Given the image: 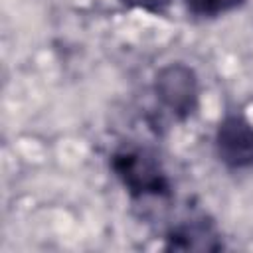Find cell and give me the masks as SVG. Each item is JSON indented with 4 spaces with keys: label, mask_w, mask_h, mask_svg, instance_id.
<instances>
[{
    "label": "cell",
    "mask_w": 253,
    "mask_h": 253,
    "mask_svg": "<svg viewBox=\"0 0 253 253\" xmlns=\"http://www.w3.org/2000/svg\"><path fill=\"white\" fill-rule=\"evenodd\" d=\"M154 91L158 99L176 115L186 119L198 105V81L194 71L184 63H170L156 75Z\"/></svg>",
    "instance_id": "7a4b0ae2"
},
{
    "label": "cell",
    "mask_w": 253,
    "mask_h": 253,
    "mask_svg": "<svg viewBox=\"0 0 253 253\" xmlns=\"http://www.w3.org/2000/svg\"><path fill=\"white\" fill-rule=\"evenodd\" d=\"M221 247L219 233L204 217L182 221L166 233V249L170 251H217Z\"/></svg>",
    "instance_id": "277c9868"
},
{
    "label": "cell",
    "mask_w": 253,
    "mask_h": 253,
    "mask_svg": "<svg viewBox=\"0 0 253 253\" xmlns=\"http://www.w3.org/2000/svg\"><path fill=\"white\" fill-rule=\"evenodd\" d=\"M111 168L134 198H162L170 194L168 176L164 174L160 162L146 150L121 148L113 154Z\"/></svg>",
    "instance_id": "6da1fadb"
},
{
    "label": "cell",
    "mask_w": 253,
    "mask_h": 253,
    "mask_svg": "<svg viewBox=\"0 0 253 253\" xmlns=\"http://www.w3.org/2000/svg\"><path fill=\"white\" fill-rule=\"evenodd\" d=\"M243 2L245 0H184L186 8L194 16H202V18L221 16L225 12H231V10L239 8Z\"/></svg>",
    "instance_id": "5b68a950"
},
{
    "label": "cell",
    "mask_w": 253,
    "mask_h": 253,
    "mask_svg": "<svg viewBox=\"0 0 253 253\" xmlns=\"http://www.w3.org/2000/svg\"><path fill=\"white\" fill-rule=\"evenodd\" d=\"M217 158L229 168L253 166V125L239 117H225L215 132Z\"/></svg>",
    "instance_id": "3957f363"
},
{
    "label": "cell",
    "mask_w": 253,
    "mask_h": 253,
    "mask_svg": "<svg viewBox=\"0 0 253 253\" xmlns=\"http://www.w3.org/2000/svg\"><path fill=\"white\" fill-rule=\"evenodd\" d=\"M128 8H142L150 14H164L170 6V0H121Z\"/></svg>",
    "instance_id": "8992f818"
}]
</instances>
